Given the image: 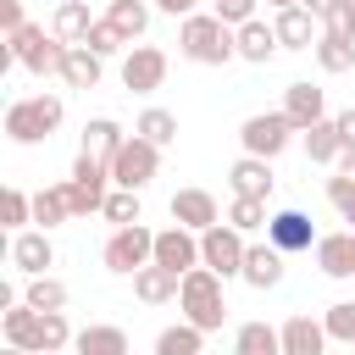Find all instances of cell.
<instances>
[{
    "label": "cell",
    "mask_w": 355,
    "mask_h": 355,
    "mask_svg": "<svg viewBox=\"0 0 355 355\" xmlns=\"http://www.w3.org/2000/svg\"><path fill=\"white\" fill-rule=\"evenodd\" d=\"M6 344L11 349H22V355H55V349H67L78 333L67 327V316L61 311H39V305H6Z\"/></svg>",
    "instance_id": "obj_1"
},
{
    "label": "cell",
    "mask_w": 355,
    "mask_h": 355,
    "mask_svg": "<svg viewBox=\"0 0 355 355\" xmlns=\"http://www.w3.org/2000/svg\"><path fill=\"white\" fill-rule=\"evenodd\" d=\"M178 50H183L189 61H200V67H227V61L239 55V28L222 22L216 11H211V17L189 11L183 28H178Z\"/></svg>",
    "instance_id": "obj_2"
},
{
    "label": "cell",
    "mask_w": 355,
    "mask_h": 355,
    "mask_svg": "<svg viewBox=\"0 0 355 355\" xmlns=\"http://www.w3.org/2000/svg\"><path fill=\"white\" fill-rule=\"evenodd\" d=\"M6 39H11V44H6V61L28 67L33 78H50V72L61 78V72H67V50H72V44H67L61 33H44V28L22 22V28H17V33H6Z\"/></svg>",
    "instance_id": "obj_3"
},
{
    "label": "cell",
    "mask_w": 355,
    "mask_h": 355,
    "mask_svg": "<svg viewBox=\"0 0 355 355\" xmlns=\"http://www.w3.org/2000/svg\"><path fill=\"white\" fill-rule=\"evenodd\" d=\"M222 283H227V277H222V272H211L205 261H200V266H189V272H183V283H178V305H183V316H189V322H200L205 333H211V327H222V316H227Z\"/></svg>",
    "instance_id": "obj_4"
},
{
    "label": "cell",
    "mask_w": 355,
    "mask_h": 355,
    "mask_svg": "<svg viewBox=\"0 0 355 355\" xmlns=\"http://www.w3.org/2000/svg\"><path fill=\"white\" fill-rule=\"evenodd\" d=\"M61 116H67L61 94L11 100V105H6V139H11V144H39V139H50V133L61 128Z\"/></svg>",
    "instance_id": "obj_5"
},
{
    "label": "cell",
    "mask_w": 355,
    "mask_h": 355,
    "mask_svg": "<svg viewBox=\"0 0 355 355\" xmlns=\"http://www.w3.org/2000/svg\"><path fill=\"white\" fill-rule=\"evenodd\" d=\"M155 166H161V144L144 139V133H133V139H122V150L111 155V183H122V189H144V183L155 178Z\"/></svg>",
    "instance_id": "obj_6"
},
{
    "label": "cell",
    "mask_w": 355,
    "mask_h": 355,
    "mask_svg": "<svg viewBox=\"0 0 355 355\" xmlns=\"http://www.w3.org/2000/svg\"><path fill=\"white\" fill-rule=\"evenodd\" d=\"M100 261H105L111 272H128V277H133L144 261H155V233H150L144 222H128V227H116V233L105 239Z\"/></svg>",
    "instance_id": "obj_7"
},
{
    "label": "cell",
    "mask_w": 355,
    "mask_h": 355,
    "mask_svg": "<svg viewBox=\"0 0 355 355\" xmlns=\"http://www.w3.org/2000/svg\"><path fill=\"white\" fill-rule=\"evenodd\" d=\"M244 227H233V222H211L205 233H200V261L211 266V272H222V277H239L244 272Z\"/></svg>",
    "instance_id": "obj_8"
},
{
    "label": "cell",
    "mask_w": 355,
    "mask_h": 355,
    "mask_svg": "<svg viewBox=\"0 0 355 355\" xmlns=\"http://www.w3.org/2000/svg\"><path fill=\"white\" fill-rule=\"evenodd\" d=\"M105 178H111V161H100V155H89V150L72 161V178H67L72 216H89V211H100V205H105Z\"/></svg>",
    "instance_id": "obj_9"
},
{
    "label": "cell",
    "mask_w": 355,
    "mask_h": 355,
    "mask_svg": "<svg viewBox=\"0 0 355 355\" xmlns=\"http://www.w3.org/2000/svg\"><path fill=\"white\" fill-rule=\"evenodd\" d=\"M288 133H300V128L288 122V111H261V116H250V122L239 128L244 150H250V155H266V161L288 150Z\"/></svg>",
    "instance_id": "obj_10"
},
{
    "label": "cell",
    "mask_w": 355,
    "mask_h": 355,
    "mask_svg": "<svg viewBox=\"0 0 355 355\" xmlns=\"http://www.w3.org/2000/svg\"><path fill=\"white\" fill-rule=\"evenodd\" d=\"M166 83V50H155V44H133L128 55H122V89H133V94H155Z\"/></svg>",
    "instance_id": "obj_11"
},
{
    "label": "cell",
    "mask_w": 355,
    "mask_h": 355,
    "mask_svg": "<svg viewBox=\"0 0 355 355\" xmlns=\"http://www.w3.org/2000/svg\"><path fill=\"white\" fill-rule=\"evenodd\" d=\"M266 239L283 250V255H300V250H316V222L305 216V211H277V216H266Z\"/></svg>",
    "instance_id": "obj_12"
},
{
    "label": "cell",
    "mask_w": 355,
    "mask_h": 355,
    "mask_svg": "<svg viewBox=\"0 0 355 355\" xmlns=\"http://www.w3.org/2000/svg\"><path fill=\"white\" fill-rule=\"evenodd\" d=\"M155 261H161V266H172V272L200 266V233H194V227H183V222L161 227V233H155Z\"/></svg>",
    "instance_id": "obj_13"
},
{
    "label": "cell",
    "mask_w": 355,
    "mask_h": 355,
    "mask_svg": "<svg viewBox=\"0 0 355 355\" xmlns=\"http://www.w3.org/2000/svg\"><path fill=\"white\" fill-rule=\"evenodd\" d=\"M250 288H277L283 283V250L266 239V244H250L244 250V272H239Z\"/></svg>",
    "instance_id": "obj_14"
},
{
    "label": "cell",
    "mask_w": 355,
    "mask_h": 355,
    "mask_svg": "<svg viewBox=\"0 0 355 355\" xmlns=\"http://www.w3.org/2000/svg\"><path fill=\"white\" fill-rule=\"evenodd\" d=\"M178 283H183V272H172V266H161V261H144V266L133 272V294H139L144 305L178 300Z\"/></svg>",
    "instance_id": "obj_15"
},
{
    "label": "cell",
    "mask_w": 355,
    "mask_h": 355,
    "mask_svg": "<svg viewBox=\"0 0 355 355\" xmlns=\"http://www.w3.org/2000/svg\"><path fill=\"white\" fill-rule=\"evenodd\" d=\"M172 222L205 233L211 222H222V211H216V200H211L205 189H178V194H172Z\"/></svg>",
    "instance_id": "obj_16"
},
{
    "label": "cell",
    "mask_w": 355,
    "mask_h": 355,
    "mask_svg": "<svg viewBox=\"0 0 355 355\" xmlns=\"http://www.w3.org/2000/svg\"><path fill=\"white\" fill-rule=\"evenodd\" d=\"M333 338H327V322L316 316H288L283 322V355H322Z\"/></svg>",
    "instance_id": "obj_17"
},
{
    "label": "cell",
    "mask_w": 355,
    "mask_h": 355,
    "mask_svg": "<svg viewBox=\"0 0 355 355\" xmlns=\"http://www.w3.org/2000/svg\"><path fill=\"white\" fill-rule=\"evenodd\" d=\"M316 266L327 277H355V227L349 233H322L316 239Z\"/></svg>",
    "instance_id": "obj_18"
},
{
    "label": "cell",
    "mask_w": 355,
    "mask_h": 355,
    "mask_svg": "<svg viewBox=\"0 0 355 355\" xmlns=\"http://www.w3.org/2000/svg\"><path fill=\"white\" fill-rule=\"evenodd\" d=\"M283 111H288V122L305 133L311 122H322V116H327V94H322L316 83H288V94H283Z\"/></svg>",
    "instance_id": "obj_19"
},
{
    "label": "cell",
    "mask_w": 355,
    "mask_h": 355,
    "mask_svg": "<svg viewBox=\"0 0 355 355\" xmlns=\"http://www.w3.org/2000/svg\"><path fill=\"white\" fill-rule=\"evenodd\" d=\"M11 261H17V272H44V266H55V244H50V227H39V233H17L11 239Z\"/></svg>",
    "instance_id": "obj_20"
},
{
    "label": "cell",
    "mask_w": 355,
    "mask_h": 355,
    "mask_svg": "<svg viewBox=\"0 0 355 355\" xmlns=\"http://www.w3.org/2000/svg\"><path fill=\"white\" fill-rule=\"evenodd\" d=\"M316 22H322V17H311L305 6H283L272 28H277V44H283V50H311V39H316Z\"/></svg>",
    "instance_id": "obj_21"
},
{
    "label": "cell",
    "mask_w": 355,
    "mask_h": 355,
    "mask_svg": "<svg viewBox=\"0 0 355 355\" xmlns=\"http://www.w3.org/2000/svg\"><path fill=\"white\" fill-rule=\"evenodd\" d=\"M227 183H233V194H255V200H266V194H272V166H266V155H250V150H244V161H233Z\"/></svg>",
    "instance_id": "obj_22"
},
{
    "label": "cell",
    "mask_w": 355,
    "mask_h": 355,
    "mask_svg": "<svg viewBox=\"0 0 355 355\" xmlns=\"http://www.w3.org/2000/svg\"><path fill=\"white\" fill-rule=\"evenodd\" d=\"M100 72H105V55L89 50V44H72L67 50V89H100Z\"/></svg>",
    "instance_id": "obj_23"
},
{
    "label": "cell",
    "mask_w": 355,
    "mask_h": 355,
    "mask_svg": "<svg viewBox=\"0 0 355 355\" xmlns=\"http://www.w3.org/2000/svg\"><path fill=\"white\" fill-rule=\"evenodd\" d=\"M239 55L244 61H255V67H266L272 55H277V28H266V22H239Z\"/></svg>",
    "instance_id": "obj_24"
},
{
    "label": "cell",
    "mask_w": 355,
    "mask_h": 355,
    "mask_svg": "<svg viewBox=\"0 0 355 355\" xmlns=\"http://www.w3.org/2000/svg\"><path fill=\"white\" fill-rule=\"evenodd\" d=\"M338 150H344V133H338L333 116H322V122L305 128V155L311 161H338Z\"/></svg>",
    "instance_id": "obj_25"
},
{
    "label": "cell",
    "mask_w": 355,
    "mask_h": 355,
    "mask_svg": "<svg viewBox=\"0 0 355 355\" xmlns=\"http://www.w3.org/2000/svg\"><path fill=\"white\" fill-rule=\"evenodd\" d=\"M67 216H72V194H67V183L33 194V222H39V227H61Z\"/></svg>",
    "instance_id": "obj_26"
},
{
    "label": "cell",
    "mask_w": 355,
    "mask_h": 355,
    "mask_svg": "<svg viewBox=\"0 0 355 355\" xmlns=\"http://www.w3.org/2000/svg\"><path fill=\"white\" fill-rule=\"evenodd\" d=\"M239 355H277L283 349V327H266V322H244L239 338H233Z\"/></svg>",
    "instance_id": "obj_27"
},
{
    "label": "cell",
    "mask_w": 355,
    "mask_h": 355,
    "mask_svg": "<svg viewBox=\"0 0 355 355\" xmlns=\"http://www.w3.org/2000/svg\"><path fill=\"white\" fill-rule=\"evenodd\" d=\"M83 150H89V155H100V161H111V155L122 150V128H116L111 116H94V122H83Z\"/></svg>",
    "instance_id": "obj_28"
},
{
    "label": "cell",
    "mask_w": 355,
    "mask_h": 355,
    "mask_svg": "<svg viewBox=\"0 0 355 355\" xmlns=\"http://www.w3.org/2000/svg\"><path fill=\"white\" fill-rule=\"evenodd\" d=\"M72 344H78V355H128V333L122 327H83Z\"/></svg>",
    "instance_id": "obj_29"
},
{
    "label": "cell",
    "mask_w": 355,
    "mask_h": 355,
    "mask_svg": "<svg viewBox=\"0 0 355 355\" xmlns=\"http://www.w3.org/2000/svg\"><path fill=\"white\" fill-rule=\"evenodd\" d=\"M200 344H205V327L200 322H178V327H166L155 338V355H200Z\"/></svg>",
    "instance_id": "obj_30"
},
{
    "label": "cell",
    "mask_w": 355,
    "mask_h": 355,
    "mask_svg": "<svg viewBox=\"0 0 355 355\" xmlns=\"http://www.w3.org/2000/svg\"><path fill=\"white\" fill-rule=\"evenodd\" d=\"M316 61H322V72H349V67H355V39L322 33V39H316Z\"/></svg>",
    "instance_id": "obj_31"
},
{
    "label": "cell",
    "mask_w": 355,
    "mask_h": 355,
    "mask_svg": "<svg viewBox=\"0 0 355 355\" xmlns=\"http://www.w3.org/2000/svg\"><path fill=\"white\" fill-rule=\"evenodd\" d=\"M89 28H94V17H89V6H83V0H61V6H55V33H61L67 44H72V39L83 44V39H89Z\"/></svg>",
    "instance_id": "obj_32"
},
{
    "label": "cell",
    "mask_w": 355,
    "mask_h": 355,
    "mask_svg": "<svg viewBox=\"0 0 355 355\" xmlns=\"http://www.w3.org/2000/svg\"><path fill=\"white\" fill-rule=\"evenodd\" d=\"M22 300H28V305H39V311H61V305H67V283H55L50 272H33Z\"/></svg>",
    "instance_id": "obj_33"
},
{
    "label": "cell",
    "mask_w": 355,
    "mask_h": 355,
    "mask_svg": "<svg viewBox=\"0 0 355 355\" xmlns=\"http://www.w3.org/2000/svg\"><path fill=\"white\" fill-rule=\"evenodd\" d=\"M105 17H111L122 33H128V44H133V39L150 28V6H144V0H111V11H105Z\"/></svg>",
    "instance_id": "obj_34"
},
{
    "label": "cell",
    "mask_w": 355,
    "mask_h": 355,
    "mask_svg": "<svg viewBox=\"0 0 355 355\" xmlns=\"http://www.w3.org/2000/svg\"><path fill=\"white\" fill-rule=\"evenodd\" d=\"M133 133H144V139H155V144H172V139H178V116L161 111V105H150V111L133 122Z\"/></svg>",
    "instance_id": "obj_35"
},
{
    "label": "cell",
    "mask_w": 355,
    "mask_h": 355,
    "mask_svg": "<svg viewBox=\"0 0 355 355\" xmlns=\"http://www.w3.org/2000/svg\"><path fill=\"white\" fill-rule=\"evenodd\" d=\"M100 216H105V222H116V227L139 222V189H122V183H116V194H105Z\"/></svg>",
    "instance_id": "obj_36"
},
{
    "label": "cell",
    "mask_w": 355,
    "mask_h": 355,
    "mask_svg": "<svg viewBox=\"0 0 355 355\" xmlns=\"http://www.w3.org/2000/svg\"><path fill=\"white\" fill-rule=\"evenodd\" d=\"M227 222H233V227H244V233L266 227V200H255V194H233V205H227Z\"/></svg>",
    "instance_id": "obj_37"
},
{
    "label": "cell",
    "mask_w": 355,
    "mask_h": 355,
    "mask_svg": "<svg viewBox=\"0 0 355 355\" xmlns=\"http://www.w3.org/2000/svg\"><path fill=\"white\" fill-rule=\"evenodd\" d=\"M327 338L333 344H355V300H338V305H327Z\"/></svg>",
    "instance_id": "obj_38"
},
{
    "label": "cell",
    "mask_w": 355,
    "mask_h": 355,
    "mask_svg": "<svg viewBox=\"0 0 355 355\" xmlns=\"http://www.w3.org/2000/svg\"><path fill=\"white\" fill-rule=\"evenodd\" d=\"M89 50H100V55H116L122 44H128V33L111 22V17H94V28H89V39H83Z\"/></svg>",
    "instance_id": "obj_39"
},
{
    "label": "cell",
    "mask_w": 355,
    "mask_h": 355,
    "mask_svg": "<svg viewBox=\"0 0 355 355\" xmlns=\"http://www.w3.org/2000/svg\"><path fill=\"white\" fill-rule=\"evenodd\" d=\"M322 22H327V33H344V39H355V0H338V6H333Z\"/></svg>",
    "instance_id": "obj_40"
},
{
    "label": "cell",
    "mask_w": 355,
    "mask_h": 355,
    "mask_svg": "<svg viewBox=\"0 0 355 355\" xmlns=\"http://www.w3.org/2000/svg\"><path fill=\"white\" fill-rule=\"evenodd\" d=\"M17 222H33V200L22 189H6V227H17Z\"/></svg>",
    "instance_id": "obj_41"
},
{
    "label": "cell",
    "mask_w": 355,
    "mask_h": 355,
    "mask_svg": "<svg viewBox=\"0 0 355 355\" xmlns=\"http://www.w3.org/2000/svg\"><path fill=\"white\" fill-rule=\"evenodd\" d=\"M211 6H216V17H222V22H233V28L255 17V0H211Z\"/></svg>",
    "instance_id": "obj_42"
},
{
    "label": "cell",
    "mask_w": 355,
    "mask_h": 355,
    "mask_svg": "<svg viewBox=\"0 0 355 355\" xmlns=\"http://www.w3.org/2000/svg\"><path fill=\"white\" fill-rule=\"evenodd\" d=\"M327 200H333V205H349V200H355V178H349V172L327 178Z\"/></svg>",
    "instance_id": "obj_43"
},
{
    "label": "cell",
    "mask_w": 355,
    "mask_h": 355,
    "mask_svg": "<svg viewBox=\"0 0 355 355\" xmlns=\"http://www.w3.org/2000/svg\"><path fill=\"white\" fill-rule=\"evenodd\" d=\"M0 28H6V33L22 28V0H0Z\"/></svg>",
    "instance_id": "obj_44"
},
{
    "label": "cell",
    "mask_w": 355,
    "mask_h": 355,
    "mask_svg": "<svg viewBox=\"0 0 355 355\" xmlns=\"http://www.w3.org/2000/svg\"><path fill=\"white\" fill-rule=\"evenodd\" d=\"M333 122H338V133H344V144H355V105H349V111H338Z\"/></svg>",
    "instance_id": "obj_45"
},
{
    "label": "cell",
    "mask_w": 355,
    "mask_h": 355,
    "mask_svg": "<svg viewBox=\"0 0 355 355\" xmlns=\"http://www.w3.org/2000/svg\"><path fill=\"white\" fill-rule=\"evenodd\" d=\"M155 6H161V11H166V17H189V11H194V6H200V0H155Z\"/></svg>",
    "instance_id": "obj_46"
},
{
    "label": "cell",
    "mask_w": 355,
    "mask_h": 355,
    "mask_svg": "<svg viewBox=\"0 0 355 355\" xmlns=\"http://www.w3.org/2000/svg\"><path fill=\"white\" fill-rule=\"evenodd\" d=\"M300 6H305V11H311V17H327V11H333V6H338V0H300Z\"/></svg>",
    "instance_id": "obj_47"
},
{
    "label": "cell",
    "mask_w": 355,
    "mask_h": 355,
    "mask_svg": "<svg viewBox=\"0 0 355 355\" xmlns=\"http://www.w3.org/2000/svg\"><path fill=\"white\" fill-rule=\"evenodd\" d=\"M338 172H349V178H355V144H344V150H338Z\"/></svg>",
    "instance_id": "obj_48"
},
{
    "label": "cell",
    "mask_w": 355,
    "mask_h": 355,
    "mask_svg": "<svg viewBox=\"0 0 355 355\" xmlns=\"http://www.w3.org/2000/svg\"><path fill=\"white\" fill-rule=\"evenodd\" d=\"M338 211H344V222H349V227H355V200H349V205H338Z\"/></svg>",
    "instance_id": "obj_49"
},
{
    "label": "cell",
    "mask_w": 355,
    "mask_h": 355,
    "mask_svg": "<svg viewBox=\"0 0 355 355\" xmlns=\"http://www.w3.org/2000/svg\"><path fill=\"white\" fill-rule=\"evenodd\" d=\"M266 6H272V11H283V6H300V0H266Z\"/></svg>",
    "instance_id": "obj_50"
}]
</instances>
